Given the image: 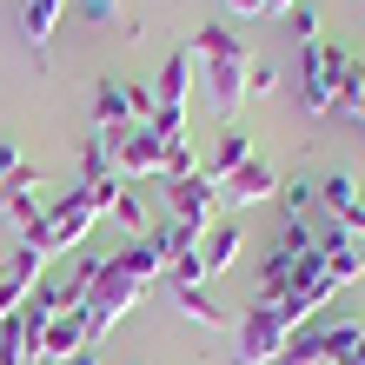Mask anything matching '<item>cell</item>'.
I'll return each instance as SVG.
<instances>
[{"instance_id": "cell-1", "label": "cell", "mask_w": 365, "mask_h": 365, "mask_svg": "<svg viewBox=\"0 0 365 365\" xmlns=\"http://www.w3.org/2000/svg\"><path fill=\"white\" fill-rule=\"evenodd\" d=\"M166 272V259L153 252V240H126L113 259H100V279H93V292H87V326H93V346H100V332H113L126 312L146 299V286Z\"/></svg>"}, {"instance_id": "cell-2", "label": "cell", "mask_w": 365, "mask_h": 365, "mask_svg": "<svg viewBox=\"0 0 365 365\" xmlns=\"http://www.w3.org/2000/svg\"><path fill=\"white\" fill-rule=\"evenodd\" d=\"M192 60H200V73H206V93H212L220 126H240V100H246V67H252V53L220 27V20H212V27H200V40H192Z\"/></svg>"}, {"instance_id": "cell-3", "label": "cell", "mask_w": 365, "mask_h": 365, "mask_svg": "<svg viewBox=\"0 0 365 365\" xmlns=\"http://www.w3.org/2000/svg\"><path fill=\"white\" fill-rule=\"evenodd\" d=\"M359 332H365V319H352V312H319V319H306L292 339H286V352H279V365H346L352 359V346H359Z\"/></svg>"}, {"instance_id": "cell-4", "label": "cell", "mask_w": 365, "mask_h": 365, "mask_svg": "<svg viewBox=\"0 0 365 365\" xmlns=\"http://www.w3.org/2000/svg\"><path fill=\"white\" fill-rule=\"evenodd\" d=\"M93 220H106V206L93 200L87 186H80V192H67V200H53L40 226H27V232H20V246H27V252H40V259H53V252H73V246L93 232Z\"/></svg>"}, {"instance_id": "cell-5", "label": "cell", "mask_w": 365, "mask_h": 365, "mask_svg": "<svg viewBox=\"0 0 365 365\" xmlns=\"http://www.w3.org/2000/svg\"><path fill=\"white\" fill-rule=\"evenodd\" d=\"M346 47H332V40H312V47H299L292 60V87H299V113L306 120H326L339 106V67H346Z\"/></svg>"}, {"instance_id": "cell-6", "label": "cell", "mask_w": 365, "mask_h": 365, "mask_svg": "<svg viewBox=\"0 0 365 365\" xmlns=\"http://www.w3.org/2000/svg\"><path fill=\"white\" fill-rule=\"evenodd\" d=\"M286 339H292V326L279 319V306H246V319H240V346H232V365H279Z\"/></svg>"}, {"instance_id": "cell-7", "label": "cell", "mask_w": 365, "mask_h": 365, "mask_svg": "<svg viewBox=\"0 0 365 365\" xmlns=\"http://www.w3.org/2000/svg\"><path fill=\"white\" fill-rule=\"evenodd\" d=\"M160 192H166V220H180L192 240H200V232L220 220V186H212L206 173H192V180H160Z\"/></svg>"}, {"instance_id": "cell-8", "label": "cell", "mask_w": 365, "mask_h": 365, "mask_svg": "<svg viewBox=\"0 0 365 365\" xmlns=\"http://www.w3.org/2000/svg\"><path fill=\"white\" fill-rule=\"evenodd\" d=\"M106 153H113L120 180H166V140L153 133V126H126V133H113Z\"/></svg>"}, {"instance_id": "cell-9", "label": "cell", "mask_w": 365, "mask_h": 365, "mask_svg": "<svg viewBox=\"0 0 365 365\" xmlns=\"http://www.w3.org/2000/svg\"><path fill=\"white\" fill-rule=\"evenodd\" d=\"M259 200H279V173H272L266 160H246L240 173H226V180H220V206L246 212V206H259Z\"/></svg>"}, {"instance_id": "cell-10", "label": "cell", "mask_w": 365, "mask_h": 365, "mask_svg": "<svg viewBox=\"0 0 365 365\" xmlns=\"http://www.w3.org/2000/svg\"><path fill=\"white\" fill-rule=\"evenodd\" d=\"M240 246H246V226H240V220H226V212L200 232V266H206V286H212V279H220L226 266H240Z\"/></svg>"}, {"instance_id": "cell-11", "label": "cell", "mask_w": 365, "mask_h": 365, "mask_svg": "<svg viewBox=\"0 0 365 365\" xmlns=\"http://www.w3.org/2000/svg\"><path fill=\"white\" fill-rule=\"evenodd\" d=\"M80 346H93L87 306H73V312H53V319H47V332H40V359H60V365H67Z\"/></svg>"}, {"instance_id": "cell-12", "label": "cell", "mask_w": 365, "mask_h": 365, "mask_svg": "<svg viewBox=\"0 0 365 365\" xmlns=\"http://www.w3.org/2000/svg\"><path fill=\"white\" fill-rule=\"evenodd\" d=\"M133 126V106H126V80H100L93 87V133L100 140H113Z\"/></svg>"}, {"instance_id": "cell-13", "label": "cell", "mask_w": 365, "mask_h": 365, "mask_svg": "<svg viewBox=\"0 0 365 365\" xmlns=\"http://www.w3.org/2000/svg\"><path fill=\"white\" fill-rule=\"evenodd\" d=\"M192 73H200L192 47H173V53H166V67H160V80H153V106H186V87H192Z\"/></svg>"}, {"instance_id": "cell-14", "label": "cell", "mask_w": 365, "mask_h": 365, "mask_svg": "<svg viewBox=\"0 0 365 365\" xmlns=\"http://www.w3.org/2000/svg\"><path fill=\"white\" fill-rule=\"evenodd\" d=\"M246 160H252V140H246V126H220V146H212V160H206V180L220 186L226 173H240Z\"/></svg>"}, {"instance_id": "cell-15", "label": "cell", "mask_w": 365, "mask_h": 365, "mask_svg": "<svg viewBox=\"0 0 365 365\" xmlns=\"http://www.w3.org/2000/svg\"><path fill=\"white\" fill-rule=\"evenodd\" d=\"M60 20H67V0H20V34H27V47H47Z\"/></svg>"}, {"instance_id": "cell-16", "label": "cell", "mask_w": 365, "mask_h": 365, "mask_svg": "<svg viewBox=\"0 0 365 365\" xmlns=\"http://www.w3.org/2000/svg\"><path fill=\"white\" fill-rule=\"evenodd\" d=\"M166 292H173V306L192 319V326H226V319H232V312H226L206 286H166Z\"/></svg>"}, {"instance_id": "cell-17", "label": "cell", "mask_w": 365, "mask_h": 365, "mask_svg": "<svg viewBox=\"0 0 365 365\" xmlns=\"http://www.w3.org/2000/svg\"><path fill=\"white\" fill-rule=\"evenodd\" d=\"M279 206H286V220H306V212L319 206V180H306V173L279 180Z\"/></svg>"}, {"instance_id": "cell-18", "label": "cell", "mask_w": 365, "mask_h": 365, "mask_svg": "<svg viewBox=\"0 0 365 365\" xmlns=\"http://www.w3.org/2000/svg\"><path fill=\"white\" fill-rule=\"evenodd\" d=\"M7 212H14V226H20V232L47 220V200H40V192H34V180H20V186L7 192Z\"/></svg>"}, {"instance_id": "cell-19", "label": "cell", "mask_w": 365, "mask_h": 365, "mask_svg": "<svg viewBox=\"0 0 365 365\" xmlns=\"http://www.w3.org/2000/svg\"><path fill=\"white\" fill-rule=\"evenodd\" d=\"M326 272H332V286H339V292H346V286H359V279H365V252H359V246L326 252Z\"/></svg>"}, {"instance_id": "cell-20", "label": "cell", "mask_w": 365, "mask_h": 365, "mask_svg": "<svg viewBox=\"0 0 365 365\" xmlns=\"http://www.w3.org/2000/svg\"><path fill=\"white\" fill-rule=\"evenodd\" d=\"M106 220H120L133 240H146V200H140L133 186H120V200H113V212H106Z\"/></svg>"}, {"instance_id": "cell-21", "label": "cell", "mask_w": 365, "mask_h": 365, "mask_svg": "<svg viewBox=\"0 0 365 365\" xmlns=\"http://www.w3.org/2000/svg\"><path fill=\"white\" fill-rule=\"evenodd\" d=\"M20 180H34V173H27V160H20V146H14V140H0V200H7Z\"/></svg>"}, {"instance_id": "cell-22", "label": "cell", "mask_w": 365, "mask_h": 365, "mask_svg": "<svg viewBox=\"0 0 365 365\" xmlns=\"http://www.w3.org/2000/svg\"><path fill=\"white\" fill-rule=\"evenodd\" d=\"M286 27H292V40H299V47H312V40H326V34H319V7H312V0H299V7L286 14Z\"/></svg>"}, {"instance_id": "cell-23", "label": "cell", "mask_w": 365, "mask_h": 365, "mask_svg": "<svg viewBox=\"0 0 365 365\" xmlns=\"http://www.w3.org/2000/svg\"><path fill=\"white\" fill-rule=\"evenodd\" d=\"M246 93H279V67H272V60L252 53V67H246Z\"/></svg>"}, {"instance_id": "cell-24", "label": "cell", "mask_w": 365, "mask_h": 365, "mask_svg": "<svg viewBox=\"0 0 365 365\" xmlns=\"http://www.w3.org/2000/svg\"><path fill=\"white\" fill-rule=\"evenodd\" d=\"M73 14H80V20H93V27H113L120 0H73Z\"/></svg>"}, {"instance_id": "cell-25", "label": "cell", "mask_w": 365, "mask_h": 365, "mask_svg": "<svg viewBox=\"0 0 365 365\" xmlns=\"http://www.w3.org/2000/svg\"><path fill=\"white\" fill-rule=\"evenodd\" d=\"M226 7L240 14V20H259V14H266V0H226Z\"/></svg>"}, {"instance_id": "cell-26", "label": "cell", "mask_w": 365, "mask_h": 365, "mask_svg": "<svg viewBox=\"0 0 365 365\" xmlns=\"http://www.w3.org/2000/svg\"><path fill=\"white\" fill-rule=\"evenodd\" d=\"M67 365H100V346H80V352H73Z\"/></svg>"}, {"instance_id": "cell-27", "label": "cell", "mask_w": 365, "mask_h": 365, "mask_svg": "<svg viewBox=\"0 0 365 365\" xmlns=\"http://www.w3.org/2000/svg\"><path fill=\"white\" fill-rule=\"evenodd\" d=\"M292 7H299V0H266V14H279V20H286Z\"/></svg>"}, {"instance_id": "cell-28", "label": "cell", "mask_w": 365, "mask_h": 365, "mask_svg": "<svg viewBox=\"0 0 365 365\" xmlns=\"http://www.w3.org/2000/svg\"><path fill=\"white\" fill-rule=\"evenodd\" d=\"M359 133H365V120H359Z\"/></svg>"}]
</instances>
